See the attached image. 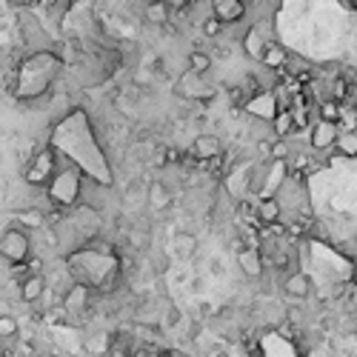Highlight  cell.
<instances>
[{
	"label": "cell",
	"mask_w": 357,
	"mask_h": 357,
	"mask_svg": "<svg viewBox=\"0 0 357 357\" xmlns=\"http://www.w3.org/2000/svg\"><path fill=\"white\" fill-rule=\"evenodd\" d=\"M317 111V120H329V123H340V115H343V103L334 100V98H326L314 106Z\"/></svg>",
	"instance_id": "18"
},
{
	"label": "cell",
	"mask_w": 357,
	"mask_h": 357,
	"mask_svg": "<svg viewBox=\"0 0 357 357\" xmlns=\"http://www.w3.org/2000/svg\"><path fill=\"white\" fill-rule=\"evenodd\" d=\"M175 91H177L180 98L189 100V103H206V100H215V86L206 83L203 74H195V72H189V69H186V72L180 74V78H177Z\"/></svg>",
	"instance_id": "4"
},
{
	"label": "cell",
	"mask_w": 357,
	"mask_h": 357,
	"mask_svg": "<svg viewBox=\"0 0 357 357\" xmlns=\"http://www.w3.org/2000/svg\"><path fill=\"white\" fill-rule=\"evenodd\" d=\"M292 155H294L292 138H274V140H272V160H277V163H286Z\"/></svg>",
	"instance_id": "22"
},
{
	"label": "cell",
	"mask_w": 357,
	"mask_h": 357,
	"mask_svg": "<svg viewBox=\"0 0 357 357\" xmlns=\"http://www.w3.org/2000/svg\"><path fill=\"white\" fill-rule=\"evenodd\" d=\"M172 9H169L163 0H146L143 3V21L152 23V26H166L169 21H172Z\"/></svg>",
	"instance_id": "14"
},
{
	"label": "cell",
	"mask_w": 357,
	"mask_h": 357,
	"mask_svg": "<svg viewBox=\"0 0 357 357\" xmlns=\"http://www.w3.org/2000/svg\"><path fill=\"white\" fill-rule=\"evenodd\" d=\"M69 158L61 155L58 146H43L41 152H34L29 158V163L23 166V183L29 186V189H37L43 192L46 186L52 183V177L61 172V166L66 163Z\"/></svg>",
	"instance_id": "2"
},
{
	"label": "cell",
	"mask_w": 357,
	"mask_h": 357,
	"mask_svg": "<svg viewBox=\"0 0 357 357\" xmlns=\"http://www.w3.org/2000/svg\"><path fill=\"white\" fill-rule=\"evenodd\" d=\"M46 292H49L46 274H26L21 283H17V300L29 309H34L37 303H41V300L46 297Z\"/></svg>",
	"instance_id": "8"
},
{
	"label": "cell",
	"mask_w": 357,
	"mask_h": 357,
	"mask_svg": "<svg viewBox=\"0 0 357 357\" xmlns=\"http://www.w3.org/2000/svg\"><path fill=\"white\" fill-rule=\"evenodd\" d=\"M37 255L34 249V237L26 226L21 223H9V226L0 229V260L6 263V266H23L32 257Z\"/></svg>",
	"instance_id": "3"
},
{
	"label": "cell",
	"mask_w": 357,
	"mask_h": 357,
	"mask_svg": "<svg viewBox=\"0 0 357 357\" xmlns=\"http://www.w3.org/2000/svg\"><path fill=\"white\" fill-rule=\"evenodd\" d=\"M186 66H189V72H195V74H203V78H206V74H209L212 72V66H215V58H212V54L209 52H206V49H192L189 52V58H186Z\"/></svg>",
	"instance_id": "17"
},
{
	"label": "cell",
	"mask_w": 357,
	"mask_h": 357,
	"mask_svg": "<svg viewBox=\"0 0 357 357\" xmlns=\"http://www.w3.org/2000/svg\"><path fill=\"white\" fill-rule=\"evenodd\" d=\"M272 135L274 138H294L297 129H294V118H292V109H280L277 115L272 118Z\"/></svg>",
	"instance_id": "15"
},
{
	"label": "cell",
	"mask_w": 357,
	"mask_h": 357,
	"mask_svg": "<svg viewBox=\"0 0 357 357\" xmlns=\"http://www.w3.org/2000/svg\"><path fill=\"white\" fill-rule=\"evenodd\" d=\"M192 155L197 160H215L223 155V143L217 135H209V131H200V135L192 140Z\"/></svg>",
	"instance_id": "12"
},
{
	"label": "cell",
	"mask_w": 357,
	"mask_h": 357,
	"mask_svg": "<svg viewBox=\"0 0 357 357\" xmlns=\"http://www.w3.org/2000/svg\"><path fill=\"white\" fill-rule=\"evenodd\" d=\"M280 289H283V294L289 300H294V303H306V300L314 294V280L309 274V269H294L283 277V283H280Z\"/></svg>",
	"instance_id": "6"
},
{
	"label": "cell",
	"mask_w": 357,
	"mask_h": 357,
	"mask_svg": "<svg viewBox=\"0 0 357 357\" xmlns=\"http://www.w3.org/2000/svg\"><path fill=\"white\" fill-rule=\"evenodd\" d=\"M235 260H237V269H240L243 277L260 280L263 274H266V260H263L260 246H246V249H240Z\"/></svg>",
	"instance_id": "9"
},
{
	"label": "cell",
	"mask_w": 357,
	"mask_h": 357,
	"mask_svg": "<svg viewBox=\"0 0 357 357\" xmlns=\"http://www.w3.org/2000/svg\"><path fill=\"white\" fill-rule=\"evenodd\" d=\"M83 183H86L83 172H80V169L74 166L72 160H66V163L61 166V172L54 175L52 183L43 189V195L49 197V203H52V209H54V212L69 215V212H74V209L80 206Z\"/></svg>",
	"instance_id": "1"
},
{
	"label": "cell",
	"mask_w": 357,
	"mask_h": 357,
	"mask_svg": "<svg viewBox=\"0 0 357 357\" xmlns=\"http://www.w3.org/2000/svg\"><path fill=\"white\" fill-rule=\"evenodd\" d=\"M197 26H200L203 37H212V41H220V37H223V32H226V23H223V21H217V17H215L212 12L206 14L203 21L197 23Z\"/></svg>",
	"instance_id": "21"
},
{
	"label": "cell",
	"mask_w": 357,
	"mask_h": 357,
	"mask_svg": "<svg viewBox=\"0 0 357 357\" xmlns=\"http://www.w3.org/2000/svg\"><path fill=\"white\" fill-rule=\"evenodd\" d=\"M274 41V37H272ZM266 43H269V37L263 34L255 23H249L246 29H243V37H240V46H243V54H246L249 61H257L260 63V58H263V49H266Z\"/></svg>",
	"instance_id": "10"
},
{
	"label": "cell",
	"mask_w": 357,
	"mask_h": 357,
	"mask_svg": "<svg viewBox=\"0 0 357 357\" xmlns=\"http://www.w3.org/2000/svg\"><path fill=\"white\" fill-rule=\"evenodd\" d=\"M283 220V206L274 195H263L257 197V223L260 226H274Z\"/></svg>",
	"instance_id": "13"
},
{
	"label": "cell",
	"mask_w": 357,
	"mask_h": 357,
	"mask_svg": "<svg viewBox=\"0 0 357 357\" xmlns=\"http://www.w3.org/2000/svg\"><path fill=\"white\" fill-rule=\"evenodd\" d=\"M340 158H349V160H357V129H349L343 131L340 129V138H337V149H334Z\"/></svg>",
	"instance_id": "20"
},
{
	"label": "cell",
	"mask_w": 357,
	"mask_h": 357,
	"mask_svg": "<svg viewBox=\"0 0 357 357\" xmlns=\"http://www.w3.org/2000/svg\"><path fill=\"white\" fill-rule=\"evenodd\" d=\"M209 12L226 26H237V23L246 21L249 0H209Z\"/></svg>",
	"instance_id": "7"
},
{
	"label": "cell",
	"mask_w": 357,
	"mask_h": 357,
	"mask_svg": "<svg viewBox=\"0 0 357 357\" xmlns=\"http://www.w3.org/2000/svg\"><path fill=\"white\" fill-rule=\"evenodd\" d=\"M155 357H189L183 349H177V346H169V349H158V354Z\"/></svg>",
	"instance_id": "24"
},
{
	"label": "cell",
	"mask_w": 357,
	"mask_h": 357,
	"mask_svg": "<svg viewBox=\"0 0 357 357\" xmlns=\"http://www.w3.org/2000/svg\"><path fill=\"white\" fill-rule=\"evenodd\" d=\"M289 61H292V52H289L283 43H280V41H269L266 49H263L260 66H266V69H272V72H286Z\"/></svg>",
	"instance_id": "11"
},
{
	"label": "cell",
	"mask_w": 357,
	"mask_h": 357,
	"mask_svg": "<svg viewBox=\"0 0 357 357\" xmlns=\"http://www.w3.org/2000/svg\"><path fill=\"white\" fill-rule=\"evenodd\" d=\"M12 3H29V0H12Z\"/></svg>",
	"instance_id": "25"
},
{
	"label": "cell",
	"mask_w": 357,
	"mask_h": 357,
	"mask_svg": "<svg viewBox=\"0 0 357 357\" xmlns=\"http://www.w3.org/2000/svg\"><path fill=\"white\" fill-rule=\"evenodd\" d=\"M163 3H166L169 9H172V12H183V9H189V6L195 3V0H163Z\"/></svg>",
	"instance_id": "23"
},
{
	"label": "cell",
	"mask_w": 357,
	"mask_h": 357,
	"mask_svg": "<svg viewBox=\"0 0 357 357\" xmlns=\"http://www.w3.org/2000/svg\"><path fill=\"white\" fill-rule=\"evenodd\" d=\"M337 138H340V126L329 120H314L309 129V149L317 155H326L337 149Z\"/></svg>",
	"instance_id": "5"
},
{
	"label": "cell",
	"mask_w": 357,
	"mask_h": 357,
	"mask_svg": "<svg viewBox=\"0 0 357 357\" xmlns=\"http://www.w3.org/2000/svg\"><path fill=\"white\" fill-rule=\"evenodd\" d=\"M172 246H175V252H177L180 257H195L197 249H200V243H197V235H195V232H177Z\"/></svg>",
	"instance_id": "19"
},
{
	"label": "cell",
	"mask_w": 357,
	"mask_h": 357,
	"mask_svg": "<svg viewBox=\"0 0 357 357\" xmlns=\"http://www.w3.org/2000/svg\"><path fill=\"white\" fill-rule=\"evenodd\" d=\"M146 200H149V206H152L155 212H163L166 206L172 203V192H169V186H166L163 180H155V183H149Z\"/></svg>",
	"instance_id": "16"
}]
</instances>
